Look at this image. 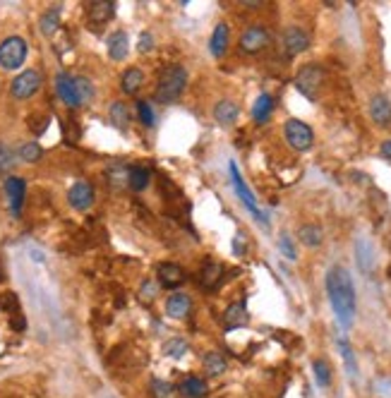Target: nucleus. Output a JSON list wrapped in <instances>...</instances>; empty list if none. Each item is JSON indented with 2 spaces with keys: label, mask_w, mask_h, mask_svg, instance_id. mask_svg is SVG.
<instances>
[{
  "label": "nucleus",
  "mask_w": 391,
  "mask_h": 398,
  "mask_svg": "<svg viewBox=\"0 0 391 398\" xmlns=\"http://www.w3.org/2000/svg\"><path fill=\"white\" fill-rule=\"evenodd\" d=\"M238 43H241L243 53H250V55L260 53V50H264L271 43V34L264 27H257V24H255V27H248L243 31L241 41H238Z\"/></svg>",
  "instance_id": "obj_9"
},
{
  "label": "nucleus",
  "mask_w": 391,
  "mask_h": 398,
  "mask_svg": "<svg viewBox=\"0 0 391 398\" xmlns=\"http://www.w3.org/2000/svg\"><path fill=\"white\" fill-rule=\"evenodd\" d=\"M380 154H382L387 161H391V140H387V142L382 144V147H380Z\"/></svg>",
  "instance_id": "obj_43"
},
{
  "label": "nucleus",
  "mask_w": 391,
  "mask_h": 398,
  "mask_svg": "<svg viewBox=\"0 0 391 398\" xmlns=\"http://www.w3.org/2000/svg\"><path fill=\"white\" fill-rule=\"evenodd\" d=\"M29 55L27 39L22 36H8L0 41V67L3 70H20Z\"/></svg>",
  "instance_id": "obj_3"
},
{
  "label": "nucleus",
  "mask_w": 391,
  "mask_h": 398,
  "mask_svg": "<svg viewBox=\"0 0 391 398\" xmlns=\"http://www.w3.org/2000/svg\"><path fill=\"white\" fill-rule=\"evenodd\" d=\"M326 295H329L331 309L336 314V321L341 324V328H351L353 321H356V286H353V279L346 267H331L326 271Z\"/></svg>",
  "instance_id": "obj_1"
},
{
  "label": "nucleus",
  "mask_w": 391,
  "mask_h": 398,
  "mask_svg": "<svg viewBox=\"0 0 391 398\" xmlns=\"http://www.w3.org/2000/svg\"><path fill=\"white\" fill-rule=\"evenodd\" d=\"M142 84H144V72L140 67H128V70L121 74V89L123 94H128V96H135V94L142 89Z\"/></svg>",
  "instance_id": "obj_23"
},
{
  "label": "nucleus",
  "mask_w": 391,
  "mask_h": 398,
  "mask_svg": "<svg viewBox=\"0 0 391 398\" xmlns=\"http://www.w3.org/2000/svg\"><path fill=\"white\" fill-rule=\"evenodd\" d=\"M156 276H159V283L166 288H178L182 281H185V271H182L180 264L175 262H163L156 267Z\"/></svg>",
  "instance_id": "obj_17"
},
{
  "label": "nucleus",
  "mask_w": 391,
  "mask_h": 398,
  "mask_svg": "<svg viewBox=\"0 0 391 398\" xmlns=\"http://www.w3.org/2000/svg\"><path fill=\"white\" fill-rule=\"evenodd\" d=\"M10 326L15 328V331H24V328H27V319H24V317H12Z\"/></svg>",
  "instance_id": "obj_42"
},
{
  "label": "nucleus",
  "mask_w": 391,
  "mask_h": 398,
  "mask_svg": "<svg viewBox=\"0 0 391 398\" xmlns=\"http://www.w3.org/2000/svg\"><path fill=\"white\" fill-rule=\"evenodd\" d=\"M185 87H187V70L185 67L182 65H168L166 70L161 72L159 82H156L154 99L163 106H171L182 96Z\"/></svg>",
  "instance_id": "obj_2"
},
{
  "label": "nucleus",
  "mask_w": 391,
  "mask_h": 398,
  "mask_svg": "<svg viewBox=\"0 0 391 398\" xmlns=\"http://www.w3.org/2000/svg\"><path fill=\"white\" fill-rule=\"evenodd\" d=\"M231 180H233V187H236V192H238V197H241V201L245 206L250 209V214L255 216L257 221H262L264 226H269V221L262 216V211H260V206H257V199H255V194L250 192V187L245 185V180H243V175L238 173V166L236 163H231Z\"/></svg>",
  "instance_id": "obj_7"
},
{
  "label": "nucleus",
  "mask_w": 391,
  "mask_h": 398,
  "mask_svg": "<svg viewBox=\"0 0 391 398\" xmlns=\"http://www.w3.org/2000/svg\"><path fill=\"white\" fill-rule=\"evenodd\" d=\"M151 180V173L144 166H132L130 173H128V185L135 189V192H142L144 187L149 185Z\"/></svg>",
  "instance_id": "obj_30"
},
{
  "label": "nucleus",
  "mask_w": 391,
  "mask_h": 398,
  "mask_svg": "<svg viewBox=\"0 0 391 398\" xmlns=\"http://www.w3.org/2000/svg\"><path fill=\"white\" fill-rule=\"evenodd\" d=\"M20 161L17 159V151L10 147V144L0 142V175H8L12 168H15V163Z\"/></svg>",
  "instance_id": "obj_33"
},
{
  "label": "nucleus",
  "mask_w": 391,
  "mask_h": 398,
  "mask_svg": "<svg viewBox=\"0 0 391 398\" xmlns=\"http://www.w3.org/2000/svg\"><path fill=\"white\" fill-rule=\"evenodd\" d=\"M298 238L305 248H319V245L324 243V231H321V226L317 223H305V226H300Z\"/></svg>",
  "instance_id": "obj_25"
},
{
  "label": "nucleus",
  "mask_w": 391,
  "mask_h": 398,
  "mask_svg": "<svg viewBox=\"0 0 391 398\" xmlns=\"http://www.w3.org/2000/svg\"><path fill=\"white\" fill-rule=\"evenodd\" d=\"M206 391H209V387H206L204 379L197 377V375L185 377V379L180 382V387H178V394H180L182 398H204Z\"/></svg>",
  "instance_id": "obj_21"
},
{
  "label": "nucleus",
  "mask_w": 391,
  "mask_h": 398,
  "mask_svg": "<svg viewBox=\"0 0 391 398\" xmlns=\"http://www.w3.org/2000/svg\"><path fill=\"white\" fill-rule=\"evenodd\" d=\"M228 41H231V29L226 22H219L216 27L211 31V39H209V50L214 58H224L226 50H228Z\"/></svg>",
  "instance_id": "obj_18"
},
{
  "label": "nucleus",
  "mask_w": 391,
  "mask_h": 398,
  "mask_svg": "<svg viewBox=\"0 0 391 398\" xmlns=\"http://www.w3.org/2000/svg\"><path fill=\"white\" fill-rule=\"evenodd\" d=\"M55 94H58V99L65 106H70V109H79L82 106V101L77 96V84H75L72 74H67V72L55 74Z\"/></svg>",
  "instance_id": "obj_12"
},
{
  "label": "nucleus",
  "mask_w": 391,
  "mask_h": 398,
  "mask_svg": "<svg viewBox=\"0 0 391 398\" xmlns=\"http://www.w3.org/2000/svg\"><path fill=\"white\" fill-rule=\"evenodd\" d=\"M221 279H224V267L219 262H206L202 267V286L204 288H216Z\"/></svg>",
  "instance_id": "obj_27"
},
{
  "label": "nucleus",
  "mask_w": 391,
  "mask_h": 398,
  "mask_svg": "<svg viewBox=\"0 0 391 398\" xmlns=\"http://www.w3.org/2000/svg\"><path fill=\"white\" fill-rule=\"evenodd\" d=\"M192 312V298L187 293H171L166 298V314L171 319H187Z\"/></svg>",
  "instance_id": "obj_13"
},
{
  "label": "nucleus",
  "mask_w": 391,
  "mask_h": 398,
  "mask_svg": "<svg viewBox=\"0 0 391 398\" xmlns=\"http://www.w3.org/2000/svg\"><path fill=\"white\" fill-rule=\"evenodd\" d=\"M94 199H97V192H94L92 182H87V180H77L70 189H67V201H70V206L75 211L92 209Z\"/></svg>",
  "instance_id": "obj_8"
},
{
  "label": "nucleus",
  "mask_w": 391,
  "mask_h": 398,
  "mask_svg": "<svg viewBox=\"0 0 391 398\" xmlns=\"http://www.w3.org/2000/svg\"><path fill=\"white\" fill-rule=\"evenodd\" d=\"M281 43H283V50H286L291 58H295V55L305 53V50L310 48V36H307V31L300 27H288L286 31H283Z\"/></svg>",
  "instance_id": "obj_11"
},
{
  "label": "nucleus",
  "mask_w": 391,
  "mask_h": 398,
  "mask_svg": "<svg viewBox=\"0 0 391 398\" xmlns=\"http://www.w3.org/2000/svg\"><path fill=\"white\" fill-rule=\"evenodd\" d=\"M321 82H324V70L317 65H305V67H300L298 74H295V89H298L305 99L317 101Z\"/></svg>",
  "instance_id": "obj_4"
},
{
  "label": "nucleus",
  "mask_w": 391,
  "mask_h": 398,
  "mask_svg": "<svg viewBox=\"0 0 391 398\" xmlns=\"http://www.w3.org/2000/svg\"><path fill=\"white\" fill-rule=\"evenodd\" d=\"M370 118L380 128H389L391 125V101L384 94H377L370 101Z\"/></svg>",
  "instance_id": "obj_16"
},
{
  "label": "nucleus",
  "mask_w": 391,
  "mask_h": 398,
  "mask_svg": "<svg viewBox=\"0 0 391 398\" xmlns=\"http://www.w3.org/2000/svg\"><path fill=\"white\" fill-rule=\"evenodd\" d=\"M58 27H60V10L58 8H50V10L43 12L41 20H39L41 34L43 36H53L55 31H58Z\"/></svg>",
  "instance_id": "obj_29"
},
{
  "label": "nucleus",
  "mask_w": 391,
  "mask_h": 398,
  "mask_svg": "<svg viewBox=\"0 0 391 398\" xmlns=\"http://www.w3.org/2000/svg\"><path fill=\"white\" fill-rule=\"evenodd\" d=\"M156 295H159V286H156L154 281H144L140 286V300L142 302H151Z\"/></svg>",
  "instance_id": "obj_38"
},
{
  "label": "nucleus",
  "mask_w": 391,
  "mask_h": 398,
  "mask_svg": "<svg viewBox=\"0 0 391 398\" xmlns=\"http://www.w3.org/2000/svg\"><path fill=\"white\" fill-rule=\"evenodd\" d=\"M312 372H314V379H317L319 389L331 387V370H329V363H326V360H314Z\"/></svg>",
  "instance_id": "obj_35"
},
{
  "label": "nucleus",
  "mask_w": 391,
  "mask_h": 398,
  "mask_svg": "<svg viewBox=\"0 0 391 398\" xmlns=\"http://www.w3.org/2000/svg\"><path fill=\"white\" fill-rule=\"evenodd\" d=\"M271 113H274V99H271V94H260L255 106H252V120L257 125H264L271 118Z\"/></svg>",
  "instance_id": "obj_24"
},
{
  "label": "nucleus",
  "mask_w": 391,
  "mask_h": 398,
  "mask_svg": "<svg viewBox=\"0 0 391 398\" xmlns=\"http://www.w3.org/2000/svg\"><path fill=\"white\" fill-rule=\"evenodd\" d=\"M283 135H286V142L291 144L295 151H307V149H312V144H314L312 128L295 118H291L286 125H283Z\"/></svg>",
  "instance_id": "obj_5"
},
{
  "label": "nucleus",
  "mask_w": 391,
  "mask_h": 398,
  "mask_svg": "<svg viewBox=\"0 0 391 398\" xmlns=\"http://www.w3.org/2000/svg\"><path fill=\"white\" fill-rule=\"evenodd\" d=\"M338 350H341V358H343V363H346V370H348V375L356 379L358 377V360H356V353H353L348 341L338 338Z\"/></svg>",
  "instance_id": "obj_34"
},
{
  "label": "nucleus",
  "mask_w": 391,
  "mask_h": 398,
  "mask_svg": "<svg viewBox=\"0 0 391 398\" xmlns=\"http://www.w3.org/2000/svg\"><path fill=\"white\" fill-rule=\"evenodd\" d=\"M187 353H190V343H187L185 338H180V336H173V338H168L166 343H163V355H166V358L180 360V358H185Z\"/></svg>",
  "instance_id": "obj_28"
},
{
  "label": "nucleus",
  "mask_w": 391,
  "mask_h": 398,
  "mask_svg": "<svg viewBox=\"0 0 391 398\" xmlns=\"http://www.w3.org/2000/svg\"><path fill=\"white\" fill-rule=\"evenodd\" d=\"M17 159L24 163H39L43 159V149L39 142H27L17 149Z\"/></svg>",
  "instance_id": "obj_32"
},
{
  "label": "nucleus",
  "mask_w": 391,
  "mask_h": 398,
  "mask_svg": "<svg viewBox=\"0 0 391 398\" xmlns=\"http://www.w3.org/2000/svg\"><path fill=\"white\" fill-rule=\"evenodd\" d=\"M24 197H27V185H24V180L22 178H15V175H10V178L5 180V199H8L10 214L15 219L22 216Z\"/></svg>",
  "instance_id": "obj_10"
},
{
  "label": "nucleus",
  "mask_w": 391,
  "mask_h": 398,
  "mask_svg": "<svg viewBox=\"0 0 391 398\" xmlns=\"http://www.w3.org/2000/svg\"><path fill=\"white\" fill-rule=\"evenodd\" d=\"M113 15H116V3H111V0H94L87 8V17L94 24H106Z\"/></svg>",
  "instance_id": "obj_19"
},
{
  "label": "nucleus",
  "mask_w": 391,
  "mask_h": 398,
  "mask_svg": "<svg viewBox=\"0 0 391 398\" xmlns=\"http://www.w3.org/2000/svg\"><path fill=\"white\" fill-rule=\"evenodd\" d=\"M149 391H151V396H154V398H175V396H178V389H175L171 382L159 379V377H154L149 382Z\"/></svg>",
  "instance_id": "obj_31"
},
{
  "label": "nucleus",
  "mask_w": 391,
  "mask_h": 398,
  "mask_svg": "<svg viewBox=\"0 0 391 398\" xmlns=\"http://www.w3.org/2000/svg\"><path fill=\"white\" fill-rule=\"evenodd\" d=\"M202 365H204L206 377H221V375H226V370H228V360H226L224 353H219V350L206 353V355L202 358Z\"/></svg>",
  "instance_id": "obj_22"
},
{
  "label": "nucleus",
  "mask_w": 391,
  "mask_h": 398,
  "mask_svg": "<svg viewBox=\"0 0 391 398\" xmlns=\"http://www.w3.org/2000/svg\"><path fill=\"white\" fill-rule=\"evenodd\" d=\"M243 5H245V8H260L262 0H243Z\"/></svg>",
  "instance_id": "obj_44"
},
{
  "label": "nucleus",
  "mask_w": 391,
  "mask_h": 398,
  "mask_svg": "<svg viewBox=\"0 0 391 398\" xmlns=\"http://www.w3.org/2000/svg\"><path fill=\"white\" fill-rule=\"evenodd\" d=\"M75 84H77V96L82 101V106H87L94 96H97V89H94L89 77H75Z\"/></svg>",
  "instance_id": "obj_36"
},
{
  "label": "nucleus",
  "mask_w": 391,
  "mask_h": 398,
  "mask_svg": "<svg viewBox=\"0 0 391 398\" xmlns=\"http://www.w3.org/2000/svg\"><path fill=\"white\" fill-rule=\"evenodd\" d=\"M279 250H281V255L286 259H291V262L298 259V255H295V248H293V243H291V238H288V236L279 238Z\"/></svg>",
  "instance_id": "obj_39"
},
{
  "label": "nucleus",
  "mask_w": 391,
  "mask_h": 398,
  "mask_svg": "<svg viewBox=\"0 0 391 398\" xmlns=\"http://www.w3.org/2000/svg\"><path fill=\"white\" fill-rule=\"evenodd\" d=\"M41 89V72L39 70H24L12 79L10 94L15 101H27Z\"/></svg>",
  "instance_id": "obj_6"
},
{
  "label": "nucleus",
  "mask_w": 391,
  "mask_h": 398,
  "mask_svg": "<svg viewBox=\"0 0 391 398\" xmlns=\"http://www.w3.org/2000/svg\"><path fill=\"white\" fill-rule=\"evenodd\" d=\"M233 252H236L238 257H241V255H245V252H248V243H245L243 233H238V236L233 238Z\"/></svg>",
  "instance_id": "obj_40"
},
{
  "label": "nucleus",
  "mask_w": 391,
  "mask_h": 398,
  "mask_svg": "<svg viewBox=\"0 0 391 398\" xmlns=\"http://www.w3.org/2000/svg\"><path fill=\"white\" fill-rule=\"evenodd\" d=\"M250 321V314H248V307H245V302H233L228 305V309L224 312V326L233 331V328H241Z\"/></svg>",
  "instance_id": "obj_20"
},
{
  "label": "nucleus",
  "mask_w": 391,
  "mask_h": 398,
  "mask_svg": "<svg viewBox=\"0 0 391 398\" xmlns=\"http://www.w3.org/2000/svg\"><path fill=\"white\" fill-rule=\"evenodd\" d=\"M106 50H109V58L116 60V62H121V60L128 58V53H130L128 31H123V29L113 31V34L109 36V41H106Z\"/></svg>",
  "instance_id": "obj_14"
},
{
  "label": "nucleus",
  "mask_w": 391,
  "mask_h": 398,
  "mask_svg": "<svg viewBox=\"0 0 391 398\" xmlns=\"http://www.w3.org/2000/svg\"><path fill=\"white\" fill-rule=\"evenodd\" d=\"M109 118H111V123L116 125L118 130H128V125H130V109H128V104H125V101H116V104H111Z\"/></svg>",
  "instance_id": "obj_26"
},
{
  "label": "nucleus",
  "mask_w": 391,
  "mask_h": 398,
  "mask_svg": "<svg viewBox=\"0 0 391 398\" xmlns=\"http://www.w3.org/2000/svg\"><path fill=\"white\" fill-rule=\"evenodd\" d=\"M241 118V106L231 99H221L216 106H214V120L221 125V128H231L236 125V120Z\"/></svg>",
  "instance_id": "obj_15"
},
{
  "label": "nucleus",
  "mask_w": 391,
  "mask_h": 398,
  "mask_svg": "<svg viewBox=\"0 0 391 398\" xmlns=\"http://www.w3.org/2000/svg\"><path fill=\"white\" fill-rule=\"evenodd\" d=\"M137 118H140L144 128H154L156 125L154 109H151V104H147V101H137Z\"/></svg>",
  "instance_id": "obj_37"
},
{
  "label": "nucleus",
  "mask_w": 391,
  "mask_h": 398,
  "mask_svg": "<svg viewBox=\"0 0 391 398\" xmlns=\"http://www.w3.org/2000/svg\"><path fill=\"white\" fill-rule=\"evenodd\" d=\"M151 48H154V36L144 31V34L140 36V50L144 53V50H151Z\"/></svg>",
  "instance_id": "obj_41"
}]
</instances>
